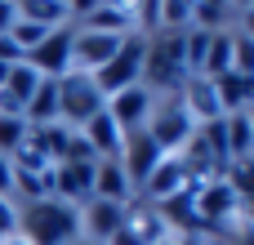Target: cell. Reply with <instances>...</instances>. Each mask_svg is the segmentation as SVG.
Instances as JSON below:
<instances>
[{
    "label": "cell",
    "instance_id": "25",
    "mask_svg": "<svg viewBox=\"0 0 254 245\" xmlns=\"http://www.w3.org/2000/svg\"><path fill=\"white\" fill-rule=\"evenodd\" d=\"M18 22V9L9 4V0H0V36H9V27Z\"/></svg>",
    "mask_w": 254,
    "mask_h": 245
},
{
    "label": "cell",
    "instance_id": "9",
    "mask_svg": "<svg viewBox=\"0 0 254 245\" xmlns=\"http://www.w3.org/2000/svg\"><path fill=\"white\" fill-rule=\"evenodd\" d=\"M183 187H196V183H192V174H188L183 156L174 152V156H165V161L147 174V183H143L138 192H143V201H156V205H161V201H170V196H174V192H183Z\"/></svg>",
    "mask_w": 254,
    "mask_h": 245
},
{
    "label": "cell",
    "instance_id": "11",
    "mask_svg": "<svg viewBox=\"0 0 254 245\" xmlns=\"http://www.w3.org/2000/svg\"><path fill=\"white\" fill-rule=\"evenodd\" d=\"M121 219H125V205H112V201H85V210H80V232H85V241L107 245L112 237H116Z\"/></svg>",
    "mask_w": 254,
    "mask_h": 245
},
{
    "label": "cell",
    "instance_id": "19",
    "mask_svg": "<svg viewBox=\"0 0 254 245\" xmlns=\"http://www.w3.org/2000/svg\"><path fill=\"white\" fill-rule=\"evenodd\" d=\"M36 85H40V76H36V71H31V67H27V62H13V67H9V76H4V85H0V89H4V94H9V98H18V103H22V107H27V98H31V94H36Z\"/></svg>",
    "mask_w": 254,
    "mask_h": 245
},
{
    "label": "cell",
    "instance_id": "7",
    "mask_svg": "<svg viewBox=\"0 0 254 245\" xmlns=\"http://www.w3.org/2000/svg\"><path fill=\"white\" fill-rule=\"evenodd\" d=\"M107 245H165V223H161L156 205H138V210L125 205V219Z\"/></svg>",
    "mask_w": 254,
    "mask_h": 245
},
{
    "label": "cell",
    "instance_id": "20",
    "mask_svg": "<svg viewBox=\"0 0 254 245\" xmlns=\"http://www.w3.org/2000/svg\"><path fill=\"white\" fill-rule=\"evenodd\" d=\"M192 27V0H161V31H188Z\"/></svg>",
    "mask_w": 254,
    "mask_h": 245
},
{
    "label": "cell",
    "instance_id": "18",
    "mask_svg": "<svg viewBox=\"0 0 254 245\" xmlns=\"http://www.w3.org/2000/svg\"><path fill=\"white\" fill-rule=\"evenodd\" d=\"M228 18H232V4L192 0V27H196V31H228Z\"/></svg>",
    "mask_w": 254,
    "mask_h": 245
},
{
    "label": "cell",
    "instance_id": "24",
    "mask_svg": "<svg viewBox=\"0 0 254 245\" xmlns=\"http://www.w3.org/2000/svg\"><path fill=\"white\" fill-rule=\"evenodd\" d=\"M9 192H13V165H9V156H0V196L9 201Z\"/></svg>",
    "mask_w": 254,
    "mask_h": 245
},
{
    "label": "cell",
    "instance_id": "10",
    "mask_svg": "<svg viewBox=\"0 0 254 245\" xmlns=\"http://www.w3.org/2000/svg\"><path fill=\"white\" fill-rule=\"evenodd\" d=\"M54 201L76 205V210L94 201V165H76V161L54 165Z\"/></svg>",
    "mask_w": 254,
    "mask_h": 245
},
{
    "label": "cell",
    "instance_id": "14",
    "mask_svg": "<svg viewBox=\"0 0 254 245\" xmlns=\"http://www.w3.org/2000/svg\"><path fill=\"white\" fill-rule=\"evenodd\" d=\"M129 179L121 170V161H94V201H112V205H125L129 201Z\"/></svg>",
    "mask_w": 254,
    "mask_h": 245
},
{
    "label": "cell",
    "instance_id": "17",
    "mask_svg": "<svg viewBox=\"0 0 254 245\" xmlns=\"http://www.w3.org/2000/svg\"><path fill=\"white\" fill-rule=\"evenodd\" d=\"M223 121H228V156H232V165H237V161H250V147H254L250 112H232V116H223Z\"/></svg>",
    "mask_w": 254,
    "mask_h": 245
},
{
    "label": "cell",
    "instance_id": "13",
    "mask_svg": "<svg viewBox=\"0 0 254 245\" xmlns=\"http://www.w3.org/2000/svg\"><path fill=\"white\" fill-rule=\"evenodd\" d=\"M80 134H85V143L94 147V156H98V161H121V147H125V134L116 129V121L107 116V107H103L98 116H89V125H85Z\"/></svg>",
    "mask_w": 254,
    "mask_h": 245
},
{
    "label": "cell",
    "instance_id": "3",
    "mask_svg": "<svg viewBox=\"0 0 254 245\" xmlns=\"http://www.w3.org/2000/svg\"><path fill=\"white\" fill-rule=\"evenodd\" d=\"M147 138L165 152V156H174V152H183V143L196 134V121L188 116V107H183V98L179 94H170L165 103H152V116H147Z\"/></svg>",
    "mask_w": 254,
    "mask_h": 245
},
{
    "label": "cell",
    "instance_id": "16",
    "mask_svg": "<svg viewBox=\"0 0 254 245\" xmlns=\"http://www.w3.org/2000/svg\"><path fill=\"white\" fill-rule=\"evenodd\" d=\"M214 94H219L223 116L246 112V107H250V98H254V76H237V71H228V76H219V80H214Z\"/></svg>",
    "mask_w": 254,
    "mask_h": 245
},
{
    "label": "cell",
    "instance_id": "27",
    "mask_svg": "<svg viewBox=\"0 0 254 245\" xmlns=\"http://www.w3.org/2000/svg\"><path fill=\"white\" fill-rule=\"evenodd\" d=\"M71 245H94V241H85V237H80V241H71Z\"/></svg>",
    "mask_w": 254,
    "mask_h": 245
},
{
    "label": "cell",
    "instance_id": "26",
    "mask_svg": "<svg viewBox=\"0 0 254 245\" xmlns=\"http://www.w3.org/2000/svg\"><path fill=\"white\" fill-rule=\"evenodd\" d=\"M0 245H27V241H22L18 232H13V237H4V241H0Z\"/></svg>",
    "mask_w": 254,
    "mask_h": 245
},
{
    "label": "cell",
    "instance_id": "8",
    "mask_svg": "<svg viewBox=\"0 0 254 245\" xmlns=\"http://www.w3.org/2000/svg\"><path fill=\"white\" fill-rule=\"evenodd\" d=\"M161 161H165V152L147 138V129L129 134V138H125V147H121V170H125L129 187H143V183H147V174H152Z\"/></svg>",
    "mask_w": 254,
    "mask_h": 245
},
{
    "label": "cell",
    "instance_id": "21",
    "mask_svg": "<svg viewBox=\"0 0 254 245\" xmlns=\"http://www.w3.org/2000/svg\"><path fill=\"white\" fill-rule=\"evenodd\" d=\"M27 138V121L22 116H0V156H13Z\"/></svg>",
    "mask_w": 254,
    "mask_h": 245
},
{
    "label": "cell",
    "instance_id": "1",
    "mask_svg": "<svg viewBox=\"0 0 254 245\" xmlns=\"http://www.w3.org/2000/svg\"><path fill=\"white\" fill-rule=\"evenodd\" d=\"M18 237L27 245H71V241H80V210L63 205L54 196L22 201V210H18Z\"/></svg>",
    "mask_w": 254,
    "mask_h": 245
},
{
    "label": "cell",
    "instance_id": "15",
    "mask_svg": "<svg viewBox=\"0 0 254 245\" xmlns=\"http://www.w3.org/2000/svg\"><path fill=\"white\" fill-rule=\"evenodd\" d=\"M22 121H27V129L63 125V121H58V85H54V80H40V85H36V94H31L27 107H22Z\"/></svg>",
    "mask_w": 254,
    "mask_h": 245
},
{
    "label": "cell",
    "instance_id": "6",
    "mask_svg": "<svg viewBox=\"0 0 254 245\" xmlns=\"http://www.w3.org/2000/svg\"><path fill=\"white\" fill-rule=\"evenodd\" d=\"M152 94L143 89V85H129V89H121V94H112L107 98V116L116 121V129L129 138V134H138L143 125H147V116H152Z\"/></svg>",
    "mask_w": 254,
    "mask_h": 245
},
{
    "label": "cell",
    "instance_id": "22",
    "mask_svg": "<svg viewBox=\"0 0 254 245\" xmlns=\"http://www.w3.org/2000/svg\"><path fill=\"white\" fill-rule=\"evenodd\" d=\"M13 232H18V210L0 196V241H4V237H13Z\"/></svg>",
    "mask_w": 254,
    "mask_h": 245
},
{
    "label": "cell",
    "instance_id": "5",
    "mask_svg": "<svg viewBox=\"0 0 254 245\" xmlns=\"http://www.w3.org/2000/svg\"><path fill=\"white\" fill-rule=\"evenodd\" d=\"M40 80H63L67 71H71V27H58V31H49L27 58H22Z\"/></svg>",
    "mask_w": 254,
    "mask_h": 245
},
{
    "label": "cell",
    "instance_id": "23",
    "mask_svg": "<svg viewBox=\"0 0 254 245\" xmlns=\"http://www.w3.org/2000/svg\"><path fill=\"white\" fill-rule=\"evenodd\" d=\"M0 62H9V67H13V62H22V49H18L9 36H0Z\"/></svg>",
    "mask_w": 254,
    "mask_h": 245
},
{
    "label": "cell",
    "instance_id": "4",
    "mask_svg": "<svg viewBox=\"0 0 254 245\" xmlns=\"http://www.w3.org/2000/svg\"><path fill=\"white\" fill-rule=\"evenodd\" d=\"M138 76H143V36L129 31V36L121 40V49L107 58V67L94 71V85H98L103 98H112V94L129 89V85H138Z\"/></svg>",
    "mask_w": 254,
    "mask_h": 245
},
{
    "label": "cell",
    "instance_id": "2",
    "mask_svg": "<svg viewBox=\"0 0 254 245\" xmlns=\"http://www.w3.org/2000/svg\"><path fill=\"white\" fill-rule=\"evenodd\" d=\"M54 85H58V121L63 125H76V134L89 125V116H98L107 107V98L98 94L94 76H85V71H67Z\"/></svg>",
    "mask_w": 254,
    "mask_h": 245
},
{
    "label": "cell",
    "instance_id": "12",
    "mask_svg": "<svg viewBox=\"0 0 254 245\" xmlns=\"http://www.w3.org/2000/svg\"><path fill=\"white\" fill-rule=\"evenodd\" d=\"M179 98H183L188 116H192V121H201V125L223 116L219 94H214V80H205V76H188V80H183V89H179Z\"/></svg>",
    "mask_w": 254,
    "mask_h": 245
}]
</instances>
